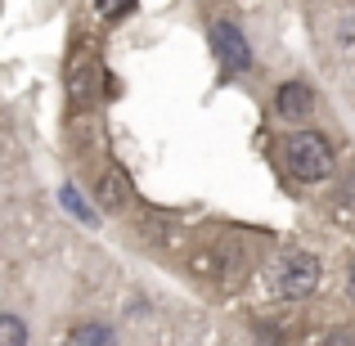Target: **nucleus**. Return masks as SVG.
<instances>
[{
	"instance_id": "f257e3e1",
	"label": "nucleus",
	"mask_w": 355,
	"mask_h": 346,
	"mask_svg": "<svg viewBox=\"0 0 355 346\" xmlns=\"http://www.w3.org/2000/svg\"><path fill=\"white\" fill-rule=\"evenodd\" d=\"M284 166H288L293 180L320 184V180H329V175H333L338 153H333V144L320 135V130H297V135L284 144Z\"/></svg>"
},
{
	"instance_id": "f03ea898",
	"label": "nucleus",
	"mask_w": 355,
	"mask_h": 346,
	"mask_svg": "<svg viewBox=\"0 0 355 346\" xmlns=\"http://www.w3.org/2000/svg\"><path fill=\"white\" fill-rule=\"evenodd\" d=\"M315 284H320V261H315L311 252H288V257L279 261V275H275V293L279 297L302 302V297L315 293Z\"/></svg>"
},
{
	"instance_id": "7ed1b4c3",
	"label": "nucleus",
	"mask_w": 355,
	"mask_h": 346,
	"mask_svg": "<svg viewBox=\"0 0 355 346\" xmlns=\"http://www.w3.org/2000/svg\"><path fill=\"white\" fill-rule=\"evenodd\" d=\"M211 54L220 59V68H225V72H248L252 68L248 36H243L234 23H216V27H211Z\"/></svg>"
},
{
	"instance_id": "20e7f679",
	"label": "nucleus",
	"mask_w": 355,
	"mask_h": 346,
	"mask_svg": "<svg viewBox=\"0 0 355 346\" xmlns=\"http://www.w3.org/2000/svg\"><path fill=\"white\" fill-rule=\"evenodd\" d=\"M311 108H315V90L306 86V81H288V86H279V95H275V113L284 117V121H302V117H311Z\"/></svg>"
},
{
	"instance_id": "39448f33",
	"label": "nucleus",
	"mask_w": 355,
	"mask_h": 346,
	"mask_svg": "<svg viewBox=\"0 0 355 346\" xmlns=\"http://www.w3.org/2000/svg\"><path fill=\"white\" fill-rule=\"evenodd\" d=\"M72 346H117V333L108 324L90 320V324H77L72 329Z\"/></svg>"
},
{
	"instance_id": "423d86ee",
	"label": "nucleus",
	"mask_w": 355,
	"mask_h": 346,
	"mask_svg": "<svg viewBox=\"0 0 355 346\" xmlns=\"http://www.w3.org/2000/svg\"><path fill=\"white\" fill-rule=\"evenodd\" d=\"M99 202L104 207H121L126 202V180H121V171H113V166L99 175Z\"/></svg>"
},
{
	"instance_id": "0eeeda50",
	"label": "nucleus",
	"mask_w": 355,
	"mask_h": 346,
	"mask_svg": "<svg viewBox=\"0 0 355 346\" xmlns=\"http://www.w3.org/2000/svg\"><path fill=\"white\" fill-rule=\"evenodd\" d=\"M0 346H27V324L18 315H0Z\"/></svg>"
},
{
	"instance_id": "6e6552de",
	"label": "nucleus",
	"mask_w": 355,
	"mask_h": 346,
	"mask_svg": "<svg viewBox=\"0 0 355 346\" xmlns=\"http://www.w3.org/2000/svg\"><path fill=\"white\" fill-rule=\"evenodd\" d=\"M59 198H63V207H68V211H72L77 220H86V225L95 220V211H86V202H81V193L72 189V184H63V193H59Z\"/></svg>"
},
{
	"instance_id": "1a4fd4ad",
	"label": "nucleus",
	"mask_w": 355,
	"mask_h": 346,
	"mask_svg": "<svg viewBox=\"0 0 355 346\" xmlns=\"http://www.w3.org/2000/svg\"><path fill=\"white\" fill-rule=\"evenodd\" d=\"M95 9L104 18H126L130 9H135V0H95Z\"/></svg>"
},
{
	"instance_id": "9d476101",
	"label": "nucleus",
	"mask_w": 355,
	"mask_h": 346,
	"mask_svg": "<svg viewBox=\"0 0 355 346\" xmlns=\"http://www.w3.org/2000/svg\"><path fill=\"white\" fill-rule=\"evenodd\" d=\"M347 284H351V297H355V261H351V275H347Z\"/></svg>"
}]
</instances>
